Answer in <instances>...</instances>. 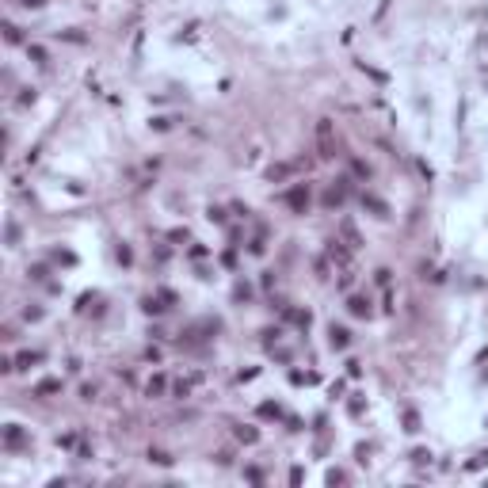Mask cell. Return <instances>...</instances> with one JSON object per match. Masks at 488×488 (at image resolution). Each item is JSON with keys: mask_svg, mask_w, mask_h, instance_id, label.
<instances>
[{"mask_svg": "<svg viewBox=\"0 0 488 488\" xmlns=\"http://www.w3.org/2000/svg\"><path fill=\"white\" fill-rule=\"evenodd\" d=\"M290 202H294V206H298V210H301V206H305V202H309V195H305V191H301V187H298V191H290Z\"/></svg>", "mask_w": 488, "mask_h": 488, "instance_id": "3957f363", "label": "cell"}, {"mask_svg": "<svg viewBox=\"0 0 488 488\" xmlns=\"http://www.w3.org/2000/svg\"><path fill=\"white\" fill-rule=\"evenodd\" d=\"M328 336H332V347H343V343H347V328H328Z\"/></svg>", "mask_w": 488, "mask_h": 488, "instance_id": "7a4b0ae2", "label": "cell"}, {"mask_svg": "<svg viewBox=\"0 0 488 488\" xmlns=\"http://www.w3.org/2000/svg\"><path fill=\"white\" fill-rule=\"evenodd\" d=\"M351 313L355 317H370V301L366 298H351Z\"/></svg>", "mask_w": 488, "mask_h": 488, "instance_id": "6da1fadb", "label": "cell"}]
</instances>
